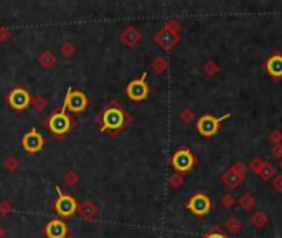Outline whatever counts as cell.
I'll use <instances>...</instances> for the list:
<instances>
[{
	"instance_id": "obj_1",
	"label": "cell",
	"mask_w": 282,
	"mask_h": 238,
	"mask_svg": "<svg viewBox=\"0 0 282 238\" xmlns=\"http://www.w3.org/2000/svg\"><path fill=\"white\" fill-rule=\"evenodd\" d=\"M129 119L132 118L121 108V104L113 101V103H109L104 109H102L96 121L101 124V131H104V133L108 131V133L114 134V133H117V131H121Z\"/></svg>"
},
{
	"instance_id": "obj_2",
	"label": "cell",
	"mask_w": 282,
	"mask_h": 238,
	"mask_svg": "<svg viewBox=\"0 0 282 238\" xmlns=\"http://www.w3.org/2000/svg\"><path fill=\"white\" fill-rule=\"evenodd\" d=\"M45 126L48 127V131L53 136L61 138V136H65L71 131V127L75 126V119H73L70 114H66L65 109H61V111L51 114V116L46 119Z\"/></svg>"
},
{
	"instance_id": "obj_3",
	"label": "cell",
	"mask_w": 282,
	"mask_h": 238,
	"mask_svg": "<svg viewBox=\"0 0 282 238\" xmlns=\"http://www.w3.org/2000/svg\"><path fill=\"white\" fill-rule=\"evenodd\" d=\"M56 189V194H58V198L55 200L53 207L55 210H56V214L59 217H63V218H70V217H73L78 212V205L79 203L76 202V198L73 197V195L70 194H63L61 189L56 185L55 187Z\"/></svg>"
},
{
	"instance_id": "obj_4",
	"label": "cell",
	"mask_w": 282,
	"mask_h": 238,
	"mask_svg": "<svg viewBox=\"0 0 282 238\" xmlns=\"http://www.w3.org/2000/svg\"><path fill=\"white\" fill-rule=\"evenodd\" d=\"M195 165H196V157L193 152L187 147L178 149V151L172 156V167L175 169V172L180 174V176L182 174L190 172Z\"/></svg>"
},
{
	"instance_id": "obj_5",
	"label": "cell",
	"mask_w": 282,
	"mask_h": 238,
	"mask_svg": "<svg viewBox=\"0 0 282 238\" xmlns=\"http://www.w3.org/2000/svg\"><path fill=\"white\" fill-rule=\"evenodd\" d=\"M5 101L14 111H25V109L32 104V95H30L28 89H25L22 86H17L8 93Z\"/></svg>"
},
{
	"instance_id": "obj_6",
	"label": "cell",
	"mask_w": 282,
	"mask_h": 238,
	"mask_svg": "<svg viewBox=\"0 0 282 238\" xmlns=\"http://www.w3.org/2000/svg\"><path fill=\"white\" fill-rule=\"evenodd\" d=\"M86 106H88V98L83 91H79V89H73V88L68 89L65 103H63V109H65V111L68 109L70 113L79 114L86 109Z\"/></svg>"
},
{
	"instance_id": "obj_7",
	"label": "cell",
	"mask_w": 282,
	"mask_h": 238,
	"mask_svg": "<svg viewBox=\"0 0 282 238\" xmlns=\"http://www.w3.org/2000/svg\"><path fill=\"white\" fill-rule=\"evenodd\" d=\"M226 118H229V114H225L223 118H215L213 114H203V116L196 121V131L202 136H205V138H211V136H215L218 131H220L221 122H223Z\"/></svg>"
},
{
	"instance_id": "obj_8",
	"label": "cell",
	"mask_w": 282,
	"mask_h": 238,
	"mask_svg": "<svg viewBox=\"0 0 282 238\" xmlns=\"http://www.w3.org/2000/svg\"><path fill=\"white\" fill-rule=\"evenodd\" d=\"M185 208L196 217H203L211 210V200L205 192H196L185 202Z\"/></svg>"
},
{
	"instance_id": "obj_9",
	"label": "cell",
	"mask_w": 282,
	"mask_h": 238,
	"mask_svg": "<svg viewBox=\"0 0 282 238\" xmlns=\"http://www.w3.org/2000/svg\"><path fill=\"white\" fill-rule=\"evenodd\" d=\"M145 78H147V73H142L140 78L132 79V81L127 84L126 93L132 101H144L145 98L149 96V86L147 83H145Z\"/></svg>"
},
{
	"instance_id": "obj_10",
	"label": "cell",
	"mask_w": 282,
	"mask_h": 238,
	"mask_svg": "<svg viewBox=\"0 0 282 238\" xmlns=\"http://www.w3.org/2000/svg\"><path fill=\"white\" fill-rule=\"evenodd\" d=\"M22 146L28 154H37V152H40L41 149H43L45 139H43V136L33 127V129H30L22 138Z\"/></svg>"
},
{
	"instance_id": "obj_11",
	"label": "cell",
	"mask_w": 282,
	"mask_h": 238,
	"mask_svg": "<svg viewBox=\"0 0 282 238\" xmlns=\"http://www.w3.org/2000/svg\"><path fill=\"white\" fill-rule=\"evenodd\" d=\"M264 70L276 81L282 79V52L276 50V52L269 55L267 60L264 61Z\"/></svg>"
},
{
	"instance_id": "obj_12",
	"label": "cell",
	"mask_w": 282,
	"mask_h": 238,
	"mask_svg": "<svg viewBox=\"0 0 282 238\" xmlns=\"http://www.w3.org/2000/svg\"><path fill=\"white\" fill-rule=\"evenodd\" d=\"M68 232H70V228L61 218H53L45 225V235L48 238H66Z\"/></svg>"
},
{
	"instance_id": "obj_13",
	"label": "cell",
	"mask_w": 282,
	"mask_h": 238,
	"mask_svg": "<svg viewBox=\"0 0 282 238\" xmlns=\"http://www.w3.org/2000/svg\"><path fill=\"white\" fill-rule=\"evenodd\" d=\"M153 40H155V43L160 45L164 50H170V48H173L175 43L178 41V33L164 27L153 35Z\"/></svg>"
},
{
	"instance_id": "obj_14",
	"label": "cell",
	"mask_w": 282,
	"mask_h": 238,
	"mask_svg": "<svg viewBox=\"0 0 282 238\" xmlns=\"http://www.w3.org/2000/svg\"><path fill=\"white\" fill-rule=\"evenodd\" d=\"M243 177H244V176H241V174H239L236 169H234L233 165H231V169H228V171H226L223 176H221V180H223L225 184H226V187H229V189H236V187L241 184Z\"/></svg>"
},
{
	"instance_id": "obj_15",
	"label": "cell",
	"mask_w": 282,
	"mask_h": 238,
	"mask_svg": "<svg viewBox=\"0 0 282 238\" xmlns=\"http://www.w3.org/2000/svg\"><path fill=\"white\" fill-rule=\"evenodd\" d=\"M121 38L127 46H135L140 41L142 35H140V32L135 27H127L126 30H122Z\"/></svg>"
},
{
	"instance_id": "obj_16",
	"label": "cell",
	"mask_w": 282,
	"mask_h": 238,
	"mask_svg": "<svg viewBox=\"0 0 282 238\" xmlns=\"http://www.w3.org/2000/svg\"><path fill=\"white\" fill-rule=\"evenodd\" d=\"M78 210L84 220H93V217L97 214V207L91 198H84L78 205Z\"/></svg>"
},
{
	"instance_id": "obj_17",
	"label": "cell",
	"mask_w": 282,
	"mask_h": 238,
	"mask_svg": "<svg viewBox=\"0 0 282 238\" xmlns=\"http://www.w3.org/2000/svg\"><path fill=\"white\" fill-rule=\"evenodd\" d=\"M38 63L48 70V68L55 66V63H56V57H55L51 52H48V50H45V52H41L40 57H38Z\"/></svg>"
},
{
	"instance_id": "obj_18",
	"label": "cell",
	"mask_w": 282,
	"mask_h": 238,
	"mask_svg": "<svg viewBox=\"0 0 282 238\" xmlns=\"http://www.w3.org/2000/svg\"><path fill=\"white\" fill-rule=\"evenodd\" d=\"M274 172H276V167L272 164H269V162H266L263 165V169L258 172V176L263 178V180H269L272 176H274Z\"/></svg>"
},
{
	"instance_id": "obj_19",
	"label": "cell",
	"mask_w": 282,
	"mask_h": 238,
	"mask_svg": "<svg viewBox=\"0 0 282 238\" xmlns=\"http://www.w3.org/2000/svg\"><path fill=\"white\" fill-rule=\"evenodd\" d=\"M32 104L35 106V109L38 113H41V111H45L46 109V99H45V96H32Z\"/></svg>"
},
{
	"instance_id": "obj_20",
	"label": "cell",
	"mask_w": 282,
	"mask_h": 238,
	"mask_svg": "<svg viewBox=\"0 0 282 238\" xmlns=\"http://www.w3.org/2000/svg\"><path fill=\"white\" fill-rule=\"evenodd\" d=\"M253 203H254V198L251 194H243L241 198H239V205L244 208V210H249V208L253 207Z\"/></svg>"
},
{
	"instance_id": "obj_21",
	"label": "cell",
	"mask_w": 282,
	"mask_h": 238,
	"mask_svg": "<svg viewBox=\"0 0 282 238\" xmlns=\"http://www.w3.org/2000/svg\"><path fill=\"white\" fill-rule=\"evenodd\" d=\"M239 228H241V222L236 218V217H231V218L226 220V230H229L231 233L238 232Z\"/></svg>"
},
{
	"instance_id": "obj_22",
	"label": "cell",
	"mask_w": 282,
	"mask_h": 238,
	"mask_svg": "<svg viewBox=\"0 0 282 238\" xmlns=\"http://www.w3.org/2000/svg\"><path fill=\"white\" fill-rule=\"evenodd\" d=\"M78 180H79V174L76 172V171H70V172H66V176H65V182H66V185H76L78 184Z\"/></svg>"
},
{
	"instance_id": "obj_23",
	"label": "cell",
	"mask_w": 282,
	"mask_h": 238,
	"mask_svg": "<svg viewBox=\"0 0 282 238\" xmlns=\"http://www.w3.org/2000/svg\"><path fill=\"white\" fill-rule=\"evenodd\" d=\"M251 222L256 227H264V223H266V215L263 214V212H258V214H254L251 217Z\"/></svg>"
},
{
	"instance_id": "obj_24",
	"label": "cell",
	"mask_w": 282,
	"mask_h": 238,
	"mask_svg": "<svg viewBox=\"0 0 282 238\" xmlns=\"http://www.w3.org/2000/svg\"><path fill=\"white\" fill-rule=\"evenodd\" d=\"M61 53L65 58H71L73 53H75V45L71 43V41H66V43L61 45Z\"/></svg>"
},
{
	"instance_id": "obj_25",
	"label": "cell",
	"mask_w": 282,
	"mask_h": 238,
	"mask_svg": "<svg viewBox=\"0 0 282 238\" xmlns=\"http://www.w3.org/2000/svg\"><path fill=\"white\" fill-rule=\"evenodd\" d=\"M152 68H153V71H155V73H162V71L165 70L167 68V61L164 58H157L155 61L152 63Z\"/></svg>"
},
{
	"instance_id": "obj_26",
	"label": "cell",
	"mask_w": 282,
	"mask_h": 238,
	"mask_svg": "<svg viewBox=\"0 0 282 238\" xmlns=\"http://www.w3.org/2000/svg\"><path fill=\"white\" fill-rule=\"evenodd\" d=\"M5 169L7 171H10V172H14L19 169V160L15 159V157H7L5 159Z\"/></svg>"
},
{
	"instance_id": "obj_27",
	"label": "cell",
	"mask_w": 282,
	"mask_h": 238,
	"mask_svg": "<svg viewBox=\"0 0 282 238\" xmlns=\"http://www.w3.org/2000/svg\"><path fill=\"white\" fill-rule=\"evenodd\" d=\"M202 238H228V237H226L223 232L218 230V228L215 227V228H211V230L208 232V233H205Z\"/></svg>"
},
{
	"instance_id": "obj_28",
	"label": "cell",
	"mask_w": 282,
	"mask_h": 238,
	"mask_svg": "<svg viewBox=\"0 0 282 238\" xmlns=\"http://www.w3.org/2000/svg\"><path fill=\"white\" fill-rule=\"evenodd\" d=\"M264 164H266V162H264V160L261 159V157H256V159H253V162H251V169H253V171L258 174L261 169H263Z\"/></svg>"
},
{
	"instance_id": "obj_29",
	"label": "cell",
	"mask_w": 282,
	"mask_h": 238,
	"mask_svg": "<svg viewBox=\"0 0 282 238\" xmlns=\"http://www.w3.org/2000/svg\"><path fill=\"white\" fill-rule=\"evenodd\" d=\"M182 182H183V180H182L180 174H175V176L170 177V185H172V187H180Z\"/></svg>"
},
{
	"instance_id": "obj_30",
	"label": "cell",
	"mask_w": 282,
	"mask_h": 238,
	"mask_svg": "<svg viewBox=\"0 0 282 238\" xmlns=\"http://www.w3.org/2000/svg\"><path fill=\"white\" fill-rule=\"evenodd\" d=\"M221 203H223V207L229 208V207H231L233 203H234V197H233V195H229V194L225 195V197L221 198Z\"/></svg>"
},
{
	"instance_id": "obj_31",
	"label": "cell",
	"mask_w": 282,
	"mask_h": 238,
	"mask_svg": "<svg viewBox=\"0 0 282 238\" xmlns=\"http://www.w3.org/2000/svg\"><path fill=\"white\" fill-rule=\"evenodd\" d=\"M12 210V205L8 202H2L0 203V212H2V215H8Z\"/></svg>"
},
{
	"instance_id": "obj_32",
	"label": "cell",
	"mask_w": 282,
	"mask_h": 238,
	"mask_svg": "<svg viewBox=\"0 0 282 238\" xmlns=\"http://www.w3.org/2000/svg\"><path fill=\"white\" fill-rule=\"evenodd\" d=\"M10 30H7V28H0V41H7L8 38H10Z\"/></svg>"
},
{
	"instance_id": "obj_33",
	"label": "cell",
	"mask_w": 282,
	"mask_h": 238,
	"mask_svg": "<svg viewBox=\"0 0 282 238\" xmlns=\"http://www.w3.org/2000/svg\"><path fill=\"white\" fill-rule=\"evenodd\" d=\"M191 118H193V111H190V109H187V111L182 113V119H183L185 122H190Z\"/></svg>"
},
{
	"instance_id": "obj_34",
	"label": "cell",
	"mask_w": 282,
	"mask_h": 238,
	"mask_svg": "<svg viewBox=\"0 0 282 238\" xmlns=\"http://www.w3.org/2000/svg\"><path fill=\"white\" fill-rule=\"evenodd\" d=\"M272 154L276 157H279V160L282 159V144H276L274 149H272Z\"/></svg>"
},
{
	"instance_id": "obj_35",
	"label": "cell",
	"mask_w": 282,
	"mask_h": 238,
	"mask_svg": "<svg viewBox=\"0 0 282 238\" xmlns=\"http://www.w3.org/2000/svg\"><path fill=\"white\" fill-rule=\"evenodd\" d=\"M272 185H274V189L276 190H282V174L281 176H277L274 178V182H272Z\"/></svg>"
},
{
	"instance_id": "obj_36",
	"label": "cell",
	"mask_w": 282,
	"mask_h": 238,
	"mask_svg": "<svg viewBox=\"0 0 282 238\" xmlns=\"http://www.w3.org/2000/svg\"><path fill=\"white\" fill-rule=\"evenodd\" d=\"M281 138H282V133H281V131H274V133L269 136V141H279Z\"/></svg>"
},
{
	"instance_id": "obj_37",
	"label": "cell",
	"mask_w": 282,
	"mask_h": 238,
	"mask_svg": "<svg viewBox=\"0 0 282 238\" xmlns=\"http://www.w3.org/2000/svg\"><path fill=\"white\" fill-rule=\"evenodd\" d=\"M7 237V230L0 225V238H5Z\"/></svg>"
},
{
	"instance_id": "obj_38",
	"label": "cell",
	"mask_w": 282,
	"mask_h": 238,
	"mask_svg": "<svg viewBox=\"0 0 282 238\" xmlns=\"http://www.w3.org/2000/svg\"><path fill=\"white\" fill-rule=\"evenodd\" d=\"M279 167H281V171H282V159L279 160Z\"/></svg>"
},
{
	"instance_id": "obj_39",
	"label": "cell",
	"mask_w": 282,
	"mask_h": 238,
	"mask_svg": "<svg viewBox=\"0 0 282 238\" xmlns=\"http://www.w3.org/2000/svg\"><path fill=\"white\" fill-rule=\"evenodd\" d=\"M66 238H73V237H66Z\"/></svg>"
}]
</instances>
